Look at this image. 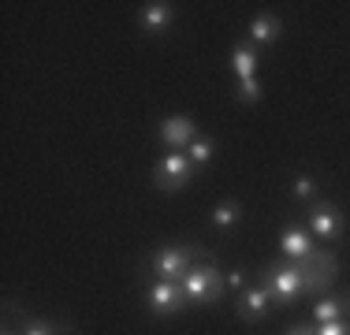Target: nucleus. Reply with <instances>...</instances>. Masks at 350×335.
Segmentation results:
<instances>
[{"label": "nucleus", "instance_id": "obj_1", "mask_svg": "<svg viewBox=\"0 0 350 335\" xmlns=\"http://www.w3.org/2000/svg\"><path fill=\"white\" fill-rule=\"evenodd\" d=\"M205 257H216L213 250H202L198 242H172V246H157L153 254L146 257V272L153 280H172L179 283L183 276L190 272V265L205 261Z\"/></svg>", "mask_w": 350, "mask_h": 335}, {"label": "nucleus", "instance_id": "obj_2", "mask_svg": "<svg viewBox=\"0 0 350 335\" xmlns=\"http://www.w3.org/2000/svg\"><path fill=\"white\" fill-rule=\"evenodd\" d=\"M179 287L190 306H216L220 295L228 291L224 287V272L216 268V257H205V261L190 265V272L179 280Z\"/></svg>", "mask_w": 350, "mask_h": 335}, {"label": "nucleus", "instance_id": "obj_3", "mask_svg": "<svg viewBox=\"0 0 350 335\" xmlns=\"http://www.w3.org/2000/svg\"><path fill=\"white\" fill-rule=\"evenodd\" d=\"M298 272H302V287L310 298H321V295H332V287H336V276H339V261L332 250H321L317 246L306 261L295 265Z\"/></svg>", "mask_w": 350, "mask_h": 335}, {"label": "nucleus", "instance_id": "obj_4", "mask_svg": "<svg viewBox=\"0 0 350 335\" xmlns=\"http://www.w3.org/2000/svg\"><path fill=\"white\" fill-rule=\"evenodd\" d=\"M261 283L272 291V302L276 306H295L298 298L306 295V287H302V272H298L291 261H269V265H261Z\"/></svg>", "mask_w": 350, "mask_h": 335}, {"label": "nucleus", "instance_id": "obj_5", "mask_svg": "<svg viewBox=\"0 0 350 335\" xmlns=\"http://www.w3.org/2000/svg\"><path fill=\"white\" fill-rule=\"evenodd\" d=\"M194 179V161L183 149H164V157L153 164V187L161 194H179Z\"/></svg>", "mask_w": 350, "mask_h": 335}, {"label": "nucleus", "instance_id": "obj_6", "mask_svg": "<svg viewBox=\"0 0 350 335\" xmlns=\"http://www.w3.org/2000/svg\"><path fill=\"white\" fill-rule=\"evenodd\" d=\"M142 298H146V309L153 317H175L190 306L187 295H183V287L172 280H149L146 291H142Z\"/></svg>", "mask_w": 350, "mask_h": 335}, {"label": "nucleus", "instance_id": "obj_7", "mask_svg": "<svg viewBox=\"0 0 350 335\" xmlns=\"http://www.w3.org/2000/svg\"><path fill=\"white\" fill-rule=\"evenodd\" d=\"M306 216H310V234L317 242H336L343 234V213L332 201H324V198L310 201V213Z\"/></svg>", "mask_w": 350, "mask_h": 335}, {"label": "nucleus", "instance_id": "obj_8", "mask_svg": "<svg viewBox=\"0 0 350 335\" xmlns=\"http://www.w3.org/2000/svg\"><path fill=\"white\" fill-rule=\"evenodd\" d=\"M276 246H280L283 261L298 265V261H306V257H310L313 250H317V239L310 234V228H298V224H287V228H280Z\"/></svg>", "mask_w": 350, "mask_h": 335}, {"label": "nucleus", "instance_id": "obj_9", "mask_svg": "<svg viewBox=\"0 0 350 335\" xmlns=\"http://www.w3.org/2000/svg\"><path fill=\"white\" fill-rule=\"evenodd\" d=\"M157 138L164 142V149H183V153H187V146L198 138V123L190 120V116H183V112L164 116L161 127H157Z\"/></svg>", "mask_w": 350, "mask_h": 335}, {"label": "nucleus", "instance_id": "obj_10", "mask_svg": "<svg viewBox=\"0 0 350 335\" xmlns=\"http://www.w3.org/2000/svg\"><path fill=\"white\" fill-rule=\"evenodd\" d=\"M269 309H272V291L265 287V283L246 287L243 295H239V302H235V317H239V321H246V324L265 321V317H269Z\"/></svg>", "mask_w": 350, "mask_h": 335}, {"label": "nucleus", "instance_id": "obj_11", "mask_svg": "<svg viewBox=\"0 0 350 335\" xmlns=\"http://www.w3.org/2000/svg\"><path fill=\"white\" fill-rule=\"evenodd\" d=\"M246 38H250V45H254V49H269V45H276V41L283 38V19H280V15H269V12L254 15V19H250Z\"/></svg>", "mask_w": 350, "mask_h": 335}, {"label": "nucleus", "instance_id": "obj_12", "mask_svg": "<svg viewBox=\"0 0 350 335\" xmlns=\"http://www.w3.org/2000/svg\"><path fill=\"white\" fill-rule=\"evenodd\" d=\"M175 15H179V12H175V4H168V0H153V4H142L138 27L146 34H164V30H172Z\"/></svg>", "mask_w": 350, "mask_h": 335}, {"label": "nucleus", "instance_id": "obj_13", "mask_svg": "<svg viewBox=\"0 0 350 335\" xmlns=\"http://www.w3.org/2000/svg\"><path fill=\"white\" fill-rule=\"evenodd\" d=\"M228 67H231V75H235V82H243V79H257V67H261V56H257V49L250 45H235L228 53Z\"/></svg>", "mask_w": 350, "mask_h": 335}, {"label": "nucleus", "instance_id": "obj_14", "mask_svg": "<svg viewBox=\"0 0 350 335\" xmlns=\"http://www.w3.org/2000/svg\"><path fill=\"white\" fill-rule=\"evenodd\" d=\"M209 224L216 231H235L243 224V205L239 201H216L213 213H209Z\"/></svg>", "mask_w": 350, "mask_h": 335}, {"label": "nucleus", "instance_id": "obj_15", "mask_svg": "<svg viewBox=\"0 0 350 335\" xmlns=\"http://www.w3.org/2000/svg\"><path fill=\"white\" fill-rule=\"evenodd\" d=\"M343 313H347V298H336V295H321V298H313V324L339 321Z\"/></svg>", "mask_w": 350, "mask_h": 335}, {"label": "nucleus", "instance_id": "obj_16", "mask_svg": "<svg viewBox=\"0 0 350 335\" xmlns=\"http://www.w3.org/2000/svg\"><path fill=\"white\" fill-rule=\"evenodd\" d=\"M19 335H56V332H68V324H60V321H41V317H30V313H23V321H19V328H15Z\"/></svg>", "mask_w": 350, "mask_h": 335}, {"label": "nucleus", "instance_id": "obj_17", "mask_svg": "<svg viewBox=\"0 0 350 335\" xmlns=\"http://www.w3.org/2000/svg\"><path fill=\"white\" fill-rule=\"evenodd\" d=\"M187 157L194 161V168H205V164H213V157H216V142L209 138V134H198V138L187 146Z\"/></svg>", "mask_w": 350, "mask_h": 335}, {"label": "nucleus", "instance_id": "obj_18", "mask_svg": "<svg viewBox=\"0 0 350 335\" xmlns=\"http://www.w3.org/2000/svg\"><path fill=\"white\" fill-rule=\"evenodd\" d=\"M235 97L243 100V105H257V100L265 97L261 79H243V82H235Z\"/></svg>", "mask_w": 350, "mask_h": 335}, {"label": "nucleus", "instance_id": "obj_19", "mask_svg": "<svg viewBox=\"0 0 350 335\" xmlns=\"http://www.w3.org/2000/svg\"><path fill=\"white\" fill-rule=\"evenodd\" d=\"M291 194L298 201H317V179L313 175H295L291 179Z\"/></svg>", "mask_w": 350, "mask_h": 335}, {"label": "nucleus", "instance_id": "obj_20", "mask_svg": "<svg viewBox=\"0 0 350 335\" xmlns=\"http://www.w3.org/2000/svg\"><path fill=\"white\" fill-rule=\"evenodd\" d=\"M317 335H350V321H347V317H339V321L317 324Z\"/></svg>", "mask_w": 350, "mask_h": 335}, {"label": "nucleus", "instance_id": "obj_21", "mask_svg": "<svg viewBox=\"0 0 350 335\" xmlns=\"http://www.w3.org/2000/svg\"><path fill=\"white\" fill-rule=\"evenodd\" d=\"M224 287L228 291H246V268H231V272H224Z\"/></svg>", "mask_w": 350, "mask_h": 335}, {"label": "nucleus", "instance_id": "obj_22", "mask_svg": "<svg viewBox=\"0 0 350 335\" xmlns=\"http://www.w3.org/2000/svg\"><path fill=\"white\" fill-rule=\"evenodd\" d=\"M283 335H317V324H291Z\"/></svg>", "mask_w": 350, "mask_h": 335}, {"label": "nucleus", "instance_id": "obj_23", "mask_svg": "<svg viewBox=\"0 0 350 335\" xmlns=\"http://www.w3.org/2000/svg\"><path fill=\"white\" fill-rule=\"evenodd\" d=\"M4 335H19V332H15V328H4Z\"/></svg>", "mask_w": 350, "mask_h": 335}, {"label": "nucleus", "instance_id": "obj_24", "mask_svg": "<svg viewBox=\"0 0 350 335\" xmlns=\"http://www.w3.org/2000/svg\"><path fill=\"white\" fill-rule=\"evenodd\" d=\"M60 335H75V332H60Z\"/></svg>", "mask_w": 350, "mask_h": 335}, {"label": "nucleus", "instance_id": "obj_25", "mask_svg": "<svg viewBox=\"0 0 350 335\" xmlns=\"http://www.w3.org/2000/svg\"><path fill=\"white\" fill-rule=\"evenodd\" d=\"M347 309H350V298H347Z\"/></svg>", "mask_w": 350, "mask_h": 335}]
</instances>
